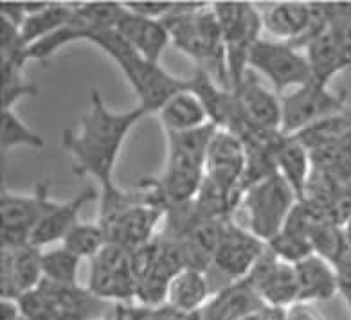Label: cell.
Returning <instances> with one entry per match:
<instances>
[{"instance_id":"2e32d148","label":"cell","mask_w":351,"mask_h":320,"mask_svg":"<svg viewBox=\"0 0 351 320\" xmlns=\"http://www.w3.org/2000/svg\"><path fill=\"white\" fill-rule=\"evenodd\" d=\"M44 281L42 249L27 245L16 250H0V295L19 299Z\"/></svg>"},{"instance_id":"f546056e","label":"cell","mask_w":351,"mask_h":320,"mask_svg":"<svg viewBox=\"0 0 351 320\" xmlns=\"http://www.w3.org/2000/svg\"><path fill=\"white\" fill-rule=\"evenodd\" d=\"M0 143H2V151L19 148V146L40 149L44 148L45 144L44 137L36 134L34 130H31L13 110H2V117H0Z\"/></svg>"},{"instance_id":"d6986e66","label":"cell","mask_w":351,"mask_h":320,"mask_svg":"<svg viewBox=\"0 0 351 320\" xmlns=\"http://www.w3.org/2000/svg\"><path fill=\"white\" fill-rule=\"evenodd\" d=\"M116 29L141 56L154 63H160L162 53L171 43L169 31L162 20L146 19L128 10Z\"/></svg>"},{"instance_id":"4dcf8cb0","label":"cell","mask_w":351,"mask_h":320,"mask_svg":"<svg viewBox=\"0 0 351 320\" xmlns=\"http://www.w3.org/2000/svg\"><path fill=\"white\" fill-rule=\"evenodd\" d=\"M128 11L146 19L164 20L168 14L173 13L177 2H154V0H141V2H123Z\"/></svg>"},{"instance_id":"8fae6325","label":"cell","mask_w":351,"mask_h":320,"mask_svg":"<svg viewBox=\"0 0 351 320\" xmlns=\"http://www.w3.org/2000/svg\"><path fill=\"white\" fill-rule=\"evenodd\" d=\"M51 201L49 184H36L33 195L2 191L0 196V250H16L31 245L34 227Z\"/></svg>"},{"instance_id":"52a82bcc","label":"cell","mask_w":351,"mask_h":320,"mask_svg":"<svg viewBox=\"0 0 351 320\" xmlns=\"http://www.w3.org/2000/svg\"><path fill=\"white\" fill-rule=\"evenodd\" d=\"M226 42L231 92L241 85L249 71V54L261 38L263 22L258 5L250 2H213Z\"/></svg>"},{"instance_id":"7c38bea8","label":"cell","mask_w":351,"mask_h":320,"mask_svg":"<svg viewBox=\"0 0 351 320\" xmlns=\"http://www.w3.org/2000/svg\"><path fill=\"white\" fill-rule=\"evenodd\" d=\"M141 186L146 187L148 191L146 198L135 201L125 210H121L112 220L101 223L108 243L119 245L130 252L159 238V229L164 223L166 210H168L157 200L155 191L145 180L141 182Z\"/></svg>"},{"instance_id":"d4e9b609","label":"cell","mask_w":351,"mask_h":320,"mask_svg":"<svg viewBox=\"0 0 351 320\" xmlns=\"http://www.w3.org/2000/svg\"><path fill=\"white\" fill-rule=\"evenodd\" d=\"M74 4H62V2H45L42 10L27 14L24 24L20 25V34L27 49L34 43L49 38L51 34L67 24L73 16ZM27 53V51H25Z\"/></svg>"},{"instance_id":"277c9868","label":"cell","mask_w":351,"mask_h":320,"mask_svg":"<svg viewBox=\"0 0 351 320\" xmlns=\"http://www.w3.org/2000/svg\"><path fill=\"white\" fill-rule=\"evenodd\" d=\"M85 42L105 51L106 56L117 63L126 82L134 88L139 106L148 114H157L171 97L188 88V79H180L169 74L160 63L141 56L117 29H105L90 34Z\"/></svg>"},{"instance_id":"ba28073f","label":"cell","mask_w":351,"mask_h":320,"mask_svg":"<svg viewBox=\"0 0 351 320\" xmlns=\"http://www.w3.org/2000/svg\"><path fill=\"white\" fill-rule=\"evenodd\" d=\"M269 245L256 238L252 232L229 220L223 227L220 243L217 247L213 263L206 272L211 282L213 295L234 282L243 281L250 275L254 267L260 263Z\"/></svg>"},{"instance_id":"d6a6232c","label":"cell","mask_w":351,"mask_h":320,"mask_svg":"<svg viewBox=\"0 0 351 320\" xmlns=\"http://www.w3.org/2000/svg\"><path fill=\"white\" fill-rule=\"evenodd\" d=\"M337 272H339V281H341V295L344 297L351 311V261L348 259V254L341 261V264L337 267Z\"/></svg>"},{"instance_id":"836d02e7","label":"cell","mask_w":351,"mask_h":320,"mask_svg":"<svg viewBox=\"0 0 351 320\" xmlns=\"http://www.w3.org/2000/svg\"><path fill=\"white\" fill-rule=\"evenodd\" d=\"M0 320H29L20 308L16 299H2L0 302Z\"/></svg>"},{"instance_id":"1f68e13d","label":"cell","mask_w":351,"mask_h":320,"mask_svg":"<svg viewBox=\"0 0 351 320\" xmlns=\"http://www.w3.org/2000/svg\"><path fill=\"white\" fill-rule=\"evenodd\" d=\"M148 320H198V313H184L169 304H162V306L149 310Z\"/></svg>"},{"instance_id":"3957f363","label":"cell","mask_w":351,"mask_h":320,"mask_svg":"<svg viewBox=\"0 0 351 320\" xmlns=\"http://www.w3.org/2000/svg\"><path fill=\"white\" fill-rule=\"evenodd\" d=\"M217 130L211 123L193 132L166 134L168 157L162 175L146 180L166 209L189 204L198 196L206 178L207 151Z\"/></svg>"},{"instance_id":"484cf974","label":"cell","mask_w":351,"mask_h":320,"mask_svg":"<svg viewBox=\"0 0 351 320\" xmlns=\"http://www.w3.org/2000/svg\"><path fill=\"white\" fill-rule=\"evenodd\" d=\"M82 261L67 250L65 247L51 249L42 252V272H44V281L60 284V286H80V267Z\"/></svg>"},{"instance_id":"4fadbf2b","label":"cell","mask_w":351,"mask_h":320,"mask_svg":"<svg viewBox=\"0 0 351 320\" xmlns=\"http://www.w3.org/2000/svg\"><path fill=\"white\" fill-rule=\"evenodd\" d=\"M245 173V148L236 135L217 130L206 160L204 184L215 189L236 212L241 200V182Z\"/></svg>"},{"instance_id":"9a60e30c","label":"cell","mask_w":351,"mask_h":320,"mask_svg":"<svg viewBox=\"0 0 351 320\" xmlns=\"http://www.w3.org/2000/svg\"><path fill=\"white\" fill-rule=\"evenodd\" d=\"M247 281L252 284L263 304L272 310H289L298 304L299 286L295 267L267 249L260 263L256 264Z\"/></svg>"},{"instance_id":"e0dca14e","label":"cell","mask_w":351,"mask_h":320,"mask_svg":"<svg viewBox=\"0 0 351 320\" xmlns=\"http://www.w3.org/2000/svg\"><path fill=\"white\" fill-rule=\"evenodd\" d=\"M92 200H99V195L94 187L83 189L80 195H76L69 201H49L42 220L34 227L31 245L44 249V247L58 243V241L63 243V239L67 238L69 232L80 223L77 218H80L82 209Z\"/></svg>"},{"instance_id":"8992f818","label":"cell","mask_w":351,"mask_h":320,"mask_svg":"<svg viewBox=\"0 0 351 320\" xmlns=\"http://www.w3.org/2000/svg\"><path fill=\"white\" fill-rule=\"evenodd\" d=\"M16 301L29 320H97L108 315L114 306L87 288L60 286L47 281Z\"/></svg>"},{"instance_id":"ffe728a7","label":"cell","mask_w":351,"mask_h":320,"mask_svg":"<svg viewBox=\"0 0 351 320\" xmlns=\"http://www.w3.org/2000/svg\"><path fill=\"white\" fill-rule=\"evenodd\" d=\"M293 267H295L299 286L298 304L330 301L337 293H341V281L337 268L317 254L308 256Z\"/></svg>"},{"instance_id":"30bf717a","label":"cell","mask_w":351,"mask_h":320,"mask_svg":"<svg viewBox=\"0 0 351 320\" xmlns=\"http://www.w3.org/2000/svg\"><path fill=\"white\" fill-rule=\"evenodd\" d=\"M281 103H283L281 132L290 137L348 108L346 92H332L330 86L321 85L313 79L287 92L281 97Z\"/></svg>"},{"instance_id":"7a4b0ae2","label":"cell","mask_w":351,"mask_h":320,"mask_svg":"<svg viewBox=\"0 0 351 320\" xmlns=\"http://www.w3.org/2000/svg\"><path fill=\"white\" fill-rule=\"evenodd\" d=\"M175 47L188 54L197 69L213 77L221 88L231 90L223 33L213 4L177 2L173 13L162 20Z\"/></svg>"},{"instance_id":"603a6c76","label":"cell","mask_w":351,"mask_h":320,"mask_svg":"<svg viewBox=\"0 0 351 320\" xmlns=\"http://www.w3.org/2000/svg\"><path fill=\"white\" fill-rule=\"evenodd\" d=\"M278 173L292 187L298 200H303L310 178H312L313 164L308 148L295 137L287 135V139L281 144L278 153Z\"/></svg>"},{"instance_id":"7402d4cb","label":"cell","mask_w":351,"mask_h":320,"mask_svg":"<svg viewBox=\"0 0 351 320\" xmlns=\"http://www.w3.org/2000/svg\"><path fill=\"white\" fill-rule=\"evenodd\" d=\"M211 297V282L206 272L184 268L169 282L166 304L184 313H200Z\"/></svg>"},{"instance_id":"6da1fadb","label":"cell","mask_w":351,"mask_h":320,"mask_svg":"<svg viewBox=\"0 0 351 320\" xmlns=\"http://www.w3.org/2000/svg\"><path fill=\"white\" fill-rule=\"evenodd\" d=\"M148 112L143 106L114 112L101 94L92 90L88 110L83 114L77 130L63 132V146L73 157V169L80 177H92L99 184V195H110L119 186L114 182V169L121 148L135 125Z\"/></svg>"},{"instance_id":"5b68a950","label":"cell","mask_w":351,"mask_h":320,"mask_svg":"<svg viewBox=\"0 0 351 320\" xmlns=\"http://www.w3.org/2000/svg\"><path fill=\"white\" fill-rule=\"evenodd\" d=\"M298 196L279 173L247 187L241 193L238 209L245 229L269 245L285 229V225L298 206Z\"/></svg>"},{"instance_id":"cb8c5ba5","label":"cell","mask_w":351,"mask_h":320,"mask_svg":"<svg viewBox=\"0 0 351 320\" xmlns=\"http://www.w3.org/2000/svg\"><path fill=\"white\" fill-rule=\"evenodd\" d=\"M303 51L308 65H310V71H312L313 82L328 86L339 72L346 71L344 62H342L341 49H339V42H337L333 31H326L324 34L312 40Z\"/></svg>"},{"instance_id":"f1b7e54d","label":"cell","mask_w":351,"mask_h":320,"mask_svg":"<svg viewBox=\"0 0 351 320\" xmlns=\"http://www.w3.org/2000/svg\"><path fill=\"white\" fill-rule=\"evenodd\" d=\"M63 247L76 254L80 259H94L108 245V238L103 225L97 223H80L74 227L63 239Z\"/></svg>"},{"instance_id":"9c48e42d","label":"cell","mask_w":351,"mask_h":320,"mask_svg":"<svg viewBox=\"0 0 351 320\" xmlns=\"http://www.w3.org/2000/svg\"><path fill=\"white\" fill-rule=\"evenodd\" d=\"M249 69L267 77L278 94L312 82V71L304 53L279 40H258L249 54Z\"/></svg>"},{"instance_id":"4316f807","label":"cell","mask_w":351,"mask_h":320,"mask_svg":"<svg viewBox=\"0 0 351 320\" xmlns=\"http://www.w3.org/2000/svg\"><path fill=\"white\" fill-rule=\"evenodd\" d=\"M351 132V108L348 106L346 110L321 121L317 125L310 126L304 132L298 135H292L301 144H304L308 151H315L319 148H324L328 144L335 143L341 137Z\"/></svg>"},{"instance_id":"8d00e7d4","label":"cell","mask_w":351,"mask_h":320,"mask_svg":"<svg viewBox=\"0 0 351 320\" xmlns=\"http://www.w3.org/2000/svg\"><path fill=\"white\" fill-rule=\"evenodd\" d=\"M108 313H110V311H108ZM97 320H112V319H110V315H106V317H103V319H97Z\"/></svg>"},{"instance_id":"83f0119b","label":"cell","mask_w":351,"mask_h":320,"mask_svg":"<svg viewBox=\"0 0 351 320\" xmlns=\"http://www.w3.org/2000/svg\"><path fill=\"white\" fill-rule=\"evenodd\" d=\"M25 60H0V74H2V110H13V106L22 97L36 96L38 86L25 82L24 67Z\"/></svg>"},{"instance_id":"ac0fdd59","label":"cell","mask_w":351,"mask_h":320,"mask_svg":"<svg viewBox=\"0 0 351 320\" xmlns=\"http://www.w3.org/2000/svg\"><path fill=\"white\" fill-rule=\"evenodd\" d=\"M234 96L240 103L247 119L258 128L281 130L283 125V103L276 90L258 79L256 72L249 69L241 85L234 90Z\"/></svg>"},{"instance_id":"e575fe53","label":"cell","mask_w":351,"mask_h":320,"mask_svg":"<svg viewBox=\"0 0 351 320\" xmlns=\"http://www.w3.org/2000/svg\"><path fill=\"white\" fill-rule=\"evenodd\" d=\"M337 36V42H339V49H341L342 62H344V67L351 69V25L344 29H337L333 31Z\"/></svg>"},{"instance_id":"d590c367","label":"cell","mask_w":351,"mask_h":320,"mask_svg":"<svg viewBox=\"0 0 351 320\" xmlns=\"http://www.w3.org/2000/svg\"><path fill=\"white\" fill-rule=\"evenodd\" d=\"M285 320H321L315 313L308 310L306 304H293L292 308L285 310Z\"/></svg>"},{"instance_id":"44dd1931","label":"cell","mask_w":351,"mask_h":320,"mask_svg":"<svg viewBox=\"0 0 351 320\" xmlns=\"http://www.w3.org/2000/svg\"><path fill=\"white\" fill-rule=\"evenodd\" d=\"M157 115L166 134H184L211 125L204 103L189 88L171 97Z\"/></svg>"},{"instance_id":"5bb4252c","label":"cell","mask_w":351,"mask_h":320,"mask_svg":"<svg viewBox=\"0 0 351 320\" xmlns=\"http://www.w3.org/2000/svg\"><path fill=\"white\" fill-rule=\"evenodd\" d=\"M134 267L132 252L119 245L108 243L90 261L87 290L112 304H126L135 299Z\"/></svg>"}]
</instances>
